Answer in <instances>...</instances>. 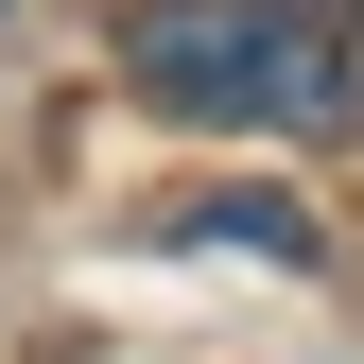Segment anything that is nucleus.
Segmentation results:
<instances>
[{"mask_svg": "<svg viewBox=\"0 0 364 364\" xmlns=\"http://www.w3.org/2000/svg\"><path fill=\"white\" fill-rule=\"evenodd\" d=\"M122 87L191 139H330L347 122V0H139Z\"/></svg>", "mask_w": 364, "mask_h": 364, "instance_id": "f257e3e1", "label": "nucleus"}, {"mask_svg": "<svg viewBox=\"0 0 364 364\" xmlns=\"http://www.w3.org/2000/svg\"><path fill=\"white\" fill-rule=\"evenodd\" d=\"M173 243H243V260H295V278H312L330 225H312L295 191H208V208H173Z\"/></svg>", "mask_w": 364, "mask_h": 364, "instance_id": "f03ea898", "label": "nucleus"}]
</instances>
